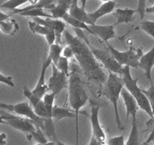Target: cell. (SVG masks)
Listing matches in <instances>:
<instances>
[{
	"label": "cell",
	"instance_id": "cell-1",
	"mask_svg": "<svg viewBox=\"0 0 154 145\" xmlns=\"http://www.w3.org/2000/svg\"><path fill=\"white\" fill-rule=\"evenodd\" d=\"M63 36L68 45L73 51L74 57L79 63L84 75L93 81L105 84L108 76L92 53L89 45L78 36L71 34L67 30H65Z\"/></svg>",
	"mask_w": 154,
	"mask_h": 145
},
{
	"label": "cell",
	"instance_id": "cell-2",
	"mask_svg": "<svg viewBox=\"0 0 154 145\" xmlns=\"http://www.w3.org/2000/svg\"><path fill=\"white\" fill-rule=\"evenodd\" d=\"M69 102L75 115L76 128V145H79V126L78 116L80 110L87 104L89 97L84 85L81 76L77 71H72L69 76Z\"/></svg>",
	"mask_w": 154,
	"mask_h": 145
},
{
	"label": "cell",
	"instance_id": "cell-3",
	"mask_svg": "<svg viewBox=\"0 0 154 145\" xmlns=\"http://www.w3.org/2000/svg\"><path fill=\"white\" fill-rule=\"evenodd\" d=\"M122 80L125 89L133 96L138 104L139 109L145 112L150 117V119H154L152 113V109L150 103L142 89L138 86V79H134L130 72V67L128 66H124L122 72Z\"/></svg>",
	"mask_w": 154,
	"mask_h": 145
},
{
	"label": "cell",
	"instance_id": "cell-4",
	"mask_svg": "<svg viewBox=\"0 0 154 145\" xmlns=\"http://www.w3.org/2000/svg\"><path fill=\"white\" fill-rule=\"evenodd\" d=\"M1 116L5 121V124L11 125L18 131H22L23 133L26 134L28 138L32 137L39 143L48 142L43 131L40 128H37L29 119L13 116L4 112H1Z\"/></svg>",
	"mask_w": 154,
	"mask_h": 145
},
{
	"label": "cell",
	"instance_id": "cell-5",
	"mask_svg": "<svg viewBox=\"0 0 154 145\" xmlns=\"http://www.w3.org/2000/svg\"><path fill=\"white\" fill-rule=\"evenodd\" d=\"M105 94L107 98L111 103L114 108V115H115V121L117 122V127L119 129H123L122 122L120 119V113L118 108L119 98L121 94L122 89L124 88L123 80L118 76V75L112 72H108V78L105 82Z\"/></svg>",
	"mask_w": 154,
	"mask_h": 145
},
{
	"label": "cell",
	"instance_id": "cell-6",
	"mask_svg": "<svg viewBox=\"0 0 154 145\" xmlns=\"http://www.w3.org/2000/svg\"><path fill=\"white\" fill-rule=\"evenodd\" d=\"M107 45L111 55L114 57L119 64L123 66H128L130 68H138L139 60L144 54L141 48H135L131 47L126 51H120L114 48L109 43H107Z\"/></svg>",
	"mask_w": 154,
	"mask_h": 145
},
{
	"label": "cell",
	"instance_id": "cell-7",
	"mask_svg": "<svg viewBox=\"0 0 154 145\" xmlns=\"http://www.w3.org/2000/svg\"><path fill=\"white\" fill-rule=\"evenodd\" d=\"M89 47L96 60L100 62L108 69V72H112L117 75L118 74L121 75L123 66L117 63V60L111 55L110 51L94 48L91 44L89 45Z\"/></svg>",
	"mask_w": 154,
	"mask_h": 145
},
{
	"label": "cell",
	"instance_id": "cell-8",
	"mask_svg": "<svg viewBox=\"0 0 154 145\" xmlns=\"http://www.w3.org/2000/svg\"><path fill=\"white\" fill-rule=\"evenodd\" d=\"M53 65L52 76L50 77L47 85L48 92H51L54 96L57 97L62 92V91L66 89L69 82V76L59 70L55 65Z\"/></svg>",
	"mask_w": 154,
	"mask_h": 145
},
{
	"label": "cell",
	"instance_id": "cell-9",
	"mask_svg": "<svg viewBox=\"0 0 154 145\" xmlns=\"http://www.w3.org/2000/svg\"><path fill=\"white\" fill-rule=\"evenodd\" d=\"M13 112L19 116H24L26 119H29L37 128H40L42 131H44L46 119L38 116L29 103L22 102L14 104Z\"/></svg>",
	"mask_w": 154,
	"mask_h": 145
},
{
	"label": "cell",
	"instance_id": "cell-10",
	"mask_svg": "<svg viewBox=\"0 0 154 145\" xmlns=\"http://www.w3.org/2000/svg\"><path fill=\"white\" fill-rule=\"evenodd\" d=\"M23 92L24 96L29 100L30 105L32 106L35 113L38 116L46 119H53L51 115L48 113L46 106H45V104L43 100H42V98H38L35 95H34L32 92L29 90L26 86H24L23 88Z\"/></svg>",
	"mask_w": 154,
	"mask_h": 145
},
{
	"label": "cell",
	"instance_id": "cell-11",
	"mask_svg": "<svg viewBox=\"0 0 154 145\" xmlns=\"http://www.w3.org/2000/svg\"><path fill=\"white\" fill-rule=\"evenodd\" d=\"M33 21L39 24L45 26L48 28L54 30L56 36V43H61L62 36L66 30V23L63 21L56 18H33Z\"/></svg>",
	"mask_w": 154,
	"mask_h": 145
},
{
	"label": "cell",
	"instance_id": "cell-12",
	"mask_svg": "<svg viewBox=\"0 0 154 145\" xmlns=\"http://www.w3.org/2000/svg\"><path fill=\"white\" fill-rule=\"evenodd\" d=\"M99 110H100V107L98 106H91V112H90L89 118H90L92 131H93L92 135L94 136L102 143H105L106 135L99 121Z\"/></svg>",
	"mask_w": 154,
	"mask_h": 145
},
{
	"label": "cell",
	"instance_id": "cell-13",
	"mask_svg": "<svg viewBox=\"0 0 154 145\" xmlns=\"http://www.w3.org/2000/svg\"><path fill=\"white\" fill-rule=\"evenodd\" d=\"M51 64H52V60L49 57H47L46 60L42 62L39 79L36 83L35 89L32 91L34 95H35L36 96L40 98H43L44 95L48 92V85H47L45 76H46L47 69H48V66H51Z\"/></svg>",
	"mask_w": 154,
	"mask_h": 145
},
{
	"label": "cell",
	"instance_id": "cell-14",
	"mask_svg": "<svg viewBox=\"0 0 154 145\" xmlns=\"http://www.w3.org/2000/svg\"><path fill=\"white\" fill-rule=\"evenodd\" d=\"M89 27L93 36L99 37L106 44L108 43L109 40L116 38L114 25H98L94 24L93 25H89Z\"/></svg>",
	"mask_w": 154,
	"mask_h": 145
},
{
	"label": "cell",
	"instance_id": "cell-15",
	"mask_svg": "<svg viewBox=\"0 0 154 145\" xmlns=\"http://www.w3.org/2000/svg\"><path fill=\"white\" fill-rule=\"evenodd\" d=\"M154 66V45L153 48L145 54H143L139 60L138 67L144 71L145 76L150 82L152 80V69Z\"/></svg>",
	"mask_w": 154,
	"mask_h": 145
},
{
	"label": "cell",
	"instance_id": "cell-16",
	"mask_svg": "<svg viewBox=\"0 0 154 145\" xmlns=\"http://www.w3.org/2000/svg\"><path fill=\"white\" fill-rule=\"evenodd\" d=\"M120 96L123 98L125 107H126V121L129 119V116H131V117H137V113H138L139 107H138V104H137L136 101L133 98V96L125 88L122 89Z\"/></svg>",
	"mask_w": 154,
	"mask_h": 145
},
{
	"label": "cell",
	"instance_id": "cell-17",
	"mask_svg": "<svg viewBox=\"0 0 154 145\" xmlns=\"http://www.w3.org/2000/svg\"><path fill=\"white\" fill-rule=\"evenodd\" d=\"M29 27L33 33H37V34L42 35V36H45L49 45H51L55 42V33L51 29L42 25V24H38V23L35 22L34 21L29 22Z\"/></svg>",
	"mask_w": 154,
	"mask_h": 145
},
{
	"label": "cell",
	"instance_id": "cell-18",
	"mask_svg": "<svg viewBox=\"0 0 154 145\" xmlns=\"http://www.w3.org/2000/svg\"><path fill=\"white\" fill-rule=\"evenodd\" d=\"M116 8V2L113 0L103 2V4L101 5L99 8H98L95 11L88 13L89 18L91 20L92 22L96 24L99 18L105 16L107 14L112 13Z\"/></svg>",
	"mask_w": 154,
	"mask_h": 145
},
{
	"label": "cell",
	"instance_id": "cell-19",
	"mask_svg": "<svg viewBox=\"0 0 154 145\" xmlns=\"http://www.w3.org/2000/svg\"><path fill=\"white\" fill-rule=\"evenodd\" d=\"M78 0H74L69 10V14L73 18L85 23L87 25H93L94 23L92 22L89 18L88 13L85 11V8L78 6Z\"/></svg>",
	"mask_w": 154,
	"mask_h": 145
},
{
	"label": "cell",
	"instance_id": "cell-20",
	"mask_svg": "<svg viewBox=\"0 0 154 145\" xmlns=\"http://www.w3.org/2000/svg\"><path fill=\"white\" fill-rule=\"evenodd\" d=\"M73 1L74 0H57V4L54 5L51 8L48 9V12L54 18L62 19L63 15L69 12Z\"/></svg>",
	"mask_w": 154,
	"mask_h": 145
},
{
	"label": "cell",
	"instance_id": "cell-21",
	"mask_svg": "<svg viewBox=\"0 0 154 145\" xmlns=\"http://www.w3.org/2000/svg\"><path fill=\"white\" fill-rule=\"evenodd\" d=\"M136 13V10L128 8H117L113 15L116 18V21L114 26L121 24H129L134 21V15Z\"/></svg>",
	"mask_w": 154,
	"mask_h": 145
},
{
	"label": "cell",
	"instance_id": "cell-22",
	"mask_svg": "<svg viewBox=\"0 0 154 145\" xmlns=\"http://www.w3.org/2000/svg\"><path fill=\"white\" fill-rule=\"evenodd\" d=\"M64 118H75V115L73 110L65 108V107L54 106L52 110L53 120L59 121Z\"/></svg>",
	"mask_w": 154,
	"mask_h": 145
},
{
	"label": "cell",
	"instance_id": "cell-23",
	"mask_svg": "<svg viewBox=\"0 0 154 145\" xmlns=\"http://www.w3.org/2000/svg\"><path fill=\"white\" fill-rule=\"evenodd\" d=\"M19 25L14 19H8L0 23V30L6 35L14 36L19 30Z\"/></svg>",
	"mask_w": 154,
	"mask_h": 145
},
{
	"label": "cell",
	"instance_id": "cell-24",
	"mask_svg": "<svg viewBox=\"0 0 154 145\" xmlns=\"http://www.w3.org/2000/svg\"><path fill=\"white\" fill-rule=\"evenodd\" d=\"M63 21H64L66 24H70L71 26L74 27V28H78V29H81V30H87V32L90 33V34L93 35V33L90 30V27H89V25L86 24L85 23L82 22V21H79V20L76 19V18H73L72 16H71L70 14H69V12L66 14H65L64 15L62 18Z\"/></svg>",
	"mask_w": 154,
	"mask_h": 145
},
{
	"label": "cell",
	"instance_id": "cell-25",
	"mask_svg": "<svg viewBox=\"0 0 154 145\" xmlns=\"http://www.w3.org/2000/svg\"><path fill=\"white\" fill-rule=\"evenodd\" d=\"M125 145H141L139 141L138 125H137V117H132V127L128 140Z\"/></svg>",
	"mask_w": 154,
	"mask_h": 145
},
{
	"label": "cell",
	"instance_id": "cell-26",
	"mask_svg": "<svg viewBox=\"0 0 154 145\" xmlns=\"http://www.w3.org/2000/svg\"><path fill=\"white\" fill-rule=\"evenodd\" d=\"M63 49V46L59 43H56V42H54V44L50 45L49 54H48V57L51 59V60H52V63L54 65H55V66L57 65L60 57H61Z\"/></svg>",
	"mask_w": 154,
	"mask_h": 145
},
{
	"label": "cell",
	"instance_id": "cell-27",
	"mask_svg": "<svg viewBox=\"0 0 154 145\" xmlns=\"http://www.w3.org/2000/svg\"><path fill=\"white\" fill-rule=\"evenodd\" d=\"M28 2L29 0H8L2 5H0V8L13 11L14 9L19 8L21 5Z\"/></svg>",
	"mask_w": 154,
	"mask_h": 145
},
{
	"label": "cell",
	"instance_id": "cell-28",
	"mask_svg": "<svg viewBox=\"0 0 154 145\" xmlns=\"http://www.w3.org/2000/svg\"><path fill=\"white\" fill-rule=\"evenodd\" d=\"M56 66H57L59 70L66 74L67 76H69V74H70V65H69V59L61 55Z\"/></svg>",
	"mask_w": 154,
	"mask_h": 145
},
{
	"label": "cell",
	"instance_id": "cell-29",
	"mask_svg": "<svg viewBox=\"0 0 154 145\" xmlns=\"http://www.w3.org/2000/svg\"><path fill=\"white\" fill-rule=\"evenodd\" d=\"M140 28L154 39V21H144L141 23Z\"/></svg>",
	"mask_w": 154,
	"mask_h": 145
},
{
	"label": "cell",
	"instance_id": "cell-30",
	"mask_svg": "<svg viewBox=\"0 0 154 145\" xmlns=\"http://www.w3.org/2000/svg\"><path fill=\"white\" fill-rule=\"evenodd\" d=\"M107 145H125L124 135L121 134V135L111 137L107 141Z\"/></svg>",
	"mask_w": 154,
	"mask_h": 145
},
{
	"label": "cell",
	"instance_id": "cell-31",
	"mask_svg": "<svg viewBox=\"0 0 154 145\" xmlns=\"http://www.w3.org/2000/svg\"><path fill=\"white\" fill-rule=\"evenodd\" d=\"M142 91L150 101V105L154 104V84L153 82H150V85L148 89H142Z\"/></svg>",
	"mask_w": 154,
	"mask_h": 145
},
{
	"label": "cell",
	"instance_id": "cell-32",
	"mask_svg": "<svg viewBox=\"0 0 154 145\" xmlns=\"http://www.w3.org/2000/svg\"><path fill=\"white\" fill-rule=\"evenodd\" d=\"M146 0H138V8L136 10V12H138L140 15V18L141 20L144 18V15H145V10H146Z\"/></svg>",
	"mask_w": 154,
	"mask_h": 145
},
{
	"label": "cell",
	"instance_id": "cell-33",
	"mask_svg": "<svg viewBox=\"0 0 154 145\" xmlns=\"http://www.w3.org/2000/svg\"><path fill=\"white\" fill-rule=\"evenodd\" d=\"M0 83H4V84L12 88L15 86L14 82L13 81V78L11 76H5L2 73H1V72H0Z\"/></svg>",
	"mask_w": 154,
	"mask_h": 145
},
{
	"label": "cell",
	"instance_id": "cell-34",
	"mask_svg": "<svg viewBox=\"0 0 154 145\" xmlns=\"http://www.w3.org/2000/svg\"><path fill=\"white\" fill-rule=\"evenodd\" d=\"M63 57H66V58L69 59V58H72V57H74V54H73V51L72 49L71 48L70 46L67 45L64 49H63Z\"/></svg>",
	"mask_w": 154,
	"mask_h": 145
},
{
	"label": "cell",
	"instance_id": "cell-35",
	"mask_svg": "<svg viewBox=\"0 0 154 145\" xmlns=\"http://www.w3.org/2000/svg\"><path fill=\"white\" fill-rule=\"evenodd\" d=\"M150 122L151 123V125H152V130L151 131H150V135H149L148 138H147V140H146V142L148 143H150V142L153 141L154 140V119H150Z\"/></svg>",
	"mask_w": 154,
	"mask_h": 145
},
{
	"label": "cell",
	"instance_id": "cell-36",
	"mask_svg": "<svg viewBox=\"0 0 154 145\" xmlns=\"http://www.w3.org/2000/svg\"><path fill=\"white\" fill-rule=\"evenodd\" d=\"M0 109H2V110H8V111H13L14 109V105L13 104H8L5 103L0 102Z\"/></svg>",
	"mask_w": 154,
	"mask_h": 145
},
{
	"label": "cell",
	"instance_id": "cell-37",
	"mask_svg": "<svg viewBox=\"0 0 154 145\" xmlns=\"http://www.w3.org/2000/svg\"><path fill=\"white\" fill-rule=\"evenodd\" d=\"M104 143H102L101 142H99L96 137L93 135H92L91 138H90V142H89L88 145H103Z\"/></svg>",
	"mask_w": 154,
	"mask_h": 145
},
{
	"label": "cell",
	"instance_id": "cell-38",
	"mask_svg": "<svg viewBox=\"0 0 154 145\" xmlns=\"http://www.w3.org/2000/svg\"><path fill=\"white\" fill-rule=\"evenodd\" d=\"M11 15H12L11 14H8L4 13V12H2L0 11V23H1L2 21H5V20L10 18V17L11 16Z\"/></svg>",
	"mask_w": 154,
	"mask_h": 145
},
{
	"label": "cell",
	"instance_id": "cell-39",
	"mask_svg": "<svg viewBox=\"0 0 154 145\" xmlns=\"http://www.w3.org/2000/svg\"><path fill=\"white\" fill-rule=\"evenodd\" d=\"M6 138L7 135L5 133H0V145L6 144Z\"/></svg>",
	"mask_w": 154,
	"mask_h": 145
},
{
	"label": "cell",
	"instance_id": "cell-40",
	"mask_svg": "<svg viewBox=\"0 0 154 145\" xmlns=\"http://www.w3.org/2000/svg\"><path fill=\"white\" fill-rule=\"evenodd\" d=\"M145 13H147V14H154V5H153L150 6V7L146 8Z\"/></svg>",
	"mask_w": 154,
	"mask_h": 145
},
{
	"label": "cell",
	"instance_id": "cell-41",
	"mask_svg": "<svg viewBox=\"0 0 154 145\" xmlns=\"http://www.w3.org/2000/svg\"><path fill=\"white\" fill-rule=\"evenodd\" d=\"M35 145H56V143L54 141H51V142H47V143H38Z\"/></svg>",
	"mask_w": 154,
	"mask_h": 145
},
{
	"label": "cell",
	"instance_id": "cell-42",
	"mask_svg": "<svg viewBox=\"0 0 154 145\" xmlns=\"http://www.w3.org/2000/svg\"><path fill=\"white\" fill-rule=\"evenodd\" d=\"M55 143H56V145H66V143H63V142H62V141H60V140H59V139H56L55 140Z\"/></svg>",
	"mask_w": 154,
	"mask_h": 145
},
{
	"label": "cell",
	"instance_id": "cell-43",
	"mask_svg": "<svg viewBox=\"0 0 154 145\" xmlns=\"http://www.w3.org/2000/svg\"><path fill=\"white\" fill-rule=\"evenodd\" d=\"M80 2H81V7H83V8H85V6H86V4H87V0H80Z\"/></svg>",
	"mask_w": 154,
	"mask_h": 145
},
{
	"label": "cell",
	"instance_id": "cell-44",
	"mask_svg": "<svg viewBox=\"0 0 154 145\" xmlns=\"http://www.w3.org/2000/svg\"><path fill=\"white\" fill-rule=\"evenodd\" d=\"M151 109H152V113H153V115L154 116V104L153 105H151Z\"/></svg>",
	"mask_w": 154,
	"mask_h": 145
},
{
	"label": "cell",
	"instance_id": "cell-45",
	"mask_svg": "<svg viewBox=\"0 0 154 145\" xmlns=\"http://www.w3.org/2000/svg\"><path fill=\"white\" fill-rule=\"evenodd\" d=\"M141 145H149V143H147V142H146V141H144V142H143L142 144H141Z\"/></svg>",
	"mask_w": 154,
	"mask_h": 145
},
{
	"label": "cell",
	"instance_id": "cell-46",
	"mask_svg": "<svg viewBox=\"0 0 154 145\" xmlns=\"http://www.w3.org/2000/svg\"><path fill=\"white\" fill-rule=\"evenodd\" d=\"M98 1H101V2H106L110 1V0H98Z\"/></svg>",
	"mask_w": 154,
	"mask_h": 145
},
{
	"label": "cell",
	"instance_id": "cell-47",
	"mask_svg": "<svg viewBox=\"0 0 154 145\" xmlns=\"http://www.w3.org/2000/svg\"><path fill=\"white\" fill-rule=\"evenodd\" d=\"M153 145H154V144H153Z\"/></svg>",
	"mask_w": 154,
	"mask_h": 145
}]
</instances>
